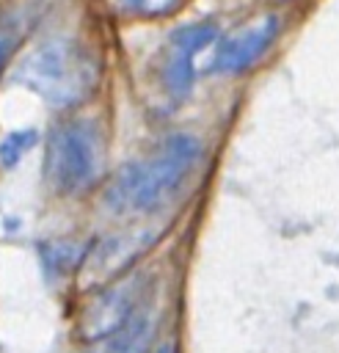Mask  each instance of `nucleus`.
<instances>
[{
	"instance_id": "1",
	"label": "nucleus",
	"mask_w": 339,
	"mask_h": 353,
	"mask_svg": "<svg viewBox=\"0 0 339 353\" xmlns=\"http://www.w3.org/2000/svg\"><path fill=\"white\" fill-rule=\"evenodd\" d=\"M201 157L198 138L176 132L165 138L152 154L124 165L105 190V204L116 215L152 212L165 204Z\"/></svg>"
},
{
	"instance_id": "2",
	"label": "nucleus",
	"mask_w": 339,
	"mask_h": 353,
	"mask_svg": "<svg viewBox=\"0 0 339 353\" xmlns=\"http://www.w3.org/2000/svg\"><path fill=\"white\" fill-rule=\"evenodd\" d=\"M99 66L94 52L66 36L36 44L14 69V83L41 97L47 105L72 108L96 88Z\"/></svg>"
},
{
	"instance_id": "3",
	"label": "nucleus",
	"mask_w": 339,
	"mask_h": 353,
	"mask_svg": "<svg viewBox=\"0 0 339 353\" xmlns=\"http://www.w3.org/2000/svg\"><path fill=\"white\" fill-rule=\"evenodd\" d=\"M102 163H105L102 135L91 119H72L50 132L44 174L55 190L61 193L88 190L99 179Z\"/></svg>"
},
{
	"instance_id": "4",
	"label": "nucleus",
	"mask_w": 339,
	"mask_h": 353,
	"mask_svg": "<svg viewBox=\"0 0 339 353\" xmlns=\"http://www.w3.org/2000/svg\"><path fill=\"white\" fill-rule=\"evenodd\" d=\"M218 30L212 22H196L176 28L165 47H163V61H160V80L165 94L179 102L190 94L193 80H196V61L198 55L215 41Z\"/></svg>"
},
{
	"instance_id": "5",
	"label": "nucleus",
	"mask_w": 339,
	"mask_h": 353,
	"mask_svg": "<svg viewBox=\"0 0 339 353\" xmlns=\"http://www.w3.org/2000/svg\"><path fill=\"white\" fill-rule=\"evenodd\" d=\"M273 36H276V17L273 14H265V17L254 19L251 25H243L240 30H234L232 36H226L215 47L209 69L218 74H234V72L254 66L265 55V50L270 47Z\"/></svg>"
},
{
	"instance_id": "6",
	"label": "nucleus",
	"mask_w": 339,
	"mask_h": 353,
	"mask_svg": "<svg viewBox=\"0 0 339 353\" xmlns=\"http://www.w3.org/2000/svg\"><path fill=\"white\" fill-rule=\"evenodd\" d=\"M138 295H141V281L138 279L116 284L107 292L96 295L94 303L83 314V323H80L83 336L88 342H102L105 336L119 331L132 317V312L138 309Z\"/></svg>"
},
{
	"instance_id": "7",
	"label": "nucleus",
	"mask_w": 339,
	"mask_h": 353,
	"mask_svg": "<svg viewBox=\"0 0 339 353\" xmlns=\"http://www.w3.org/2000/svg\"><path fill=\"white\" fill-rule=\"evenodd\" d=\"M152 243V234L149 232H127V234H113L102 243H96L83 265H85V276L88 281H105V279H113L119 270H124L135 256H141L143 248H149Z\"/></svg>"
},
{
	"instance_id": "8",
	"label": "nucleus",
	"mask_w": 339,
	"mask_h": 353,
	"mask_svg": "<svg viewBox=\"0 0 339 353\" xmlns=\"http://www.w3.org/2000/svg\"><path fill=\"white\" fill-rule=\"evenodd\" d=\"M149 334H152V314L138 306L132 312V317L119 331H113L110 336L102 339L105 345L99 353H143Z\"/></svg>"
},
{
	"instance_id": "9",
	"label": "nucleus",
	"mask_w": 339,
	"mask_h": 353,
	"mask_svg": "<svg viewBox=\"0 0 339 353\" xmlns=\"http://www.w3.org/2000/svg\"><path fill=\"white\" fill-rule=\"evenodd\" d=\"M36 143V130H14L0 141V165H14Z\"/></svg>"
},
{
	"instance_id": "10",
	"label": "nucleus",
	"mask_w": 339,
	"mask_h": 353,
	"mask_svg": "<svg viewBox=\"0 0 339 353\" xmlns=\"http://www.w3.org/2000/svg\"><path fill=\"white\" fill-rule=\"evenodd\" d=\"M44 259H47V268L52 273H69L72 265H83L85 251L77 245H69V243H50Z\"/></svg>"
},
{
	"instance_id": "11",
	"label": "nucleus",
	"mask_w": 339,
	"mask_h": 353,
	"mask_svg": "<svg viewBox=\"0 0 339 353\" xmlns=\"http://www.w3.org/2000/svg\"><path fill=\"white\" fill-rule=\"evenodd\" d=\"M179 3L182 0H113V6L130 17H163Z\"/></svg>"
},
{
	"instance_id": "12",
	"label": "nucleus",
	"mask_w": 339,
	"mask_h": 353,
	"mask_svg": "<svg viewBox=\"0 0 339 353\" xmlns=\"http://www.w3.org/2000/svg\"><path fill=\"white\" fill-rule=\"evenodd\" d=\"M154 353H174V345H168V342H165V345H160Z\"/></svg>"
},
{
	"instance_id": "13",
	"label": "nucleus",
	"mask_w": 339,
	"mask_h": 353,
	"mask_svg": "<svg viewBox=\"0 0 339 353\" xmlns=\"http://www.w3.org/2000/svg\"><path fill=\"white\" fill-rule=\"evenodd\" d=\"M3 58H6V41L0 39V69H3Z\"/></svg>"
}]
</instances>
